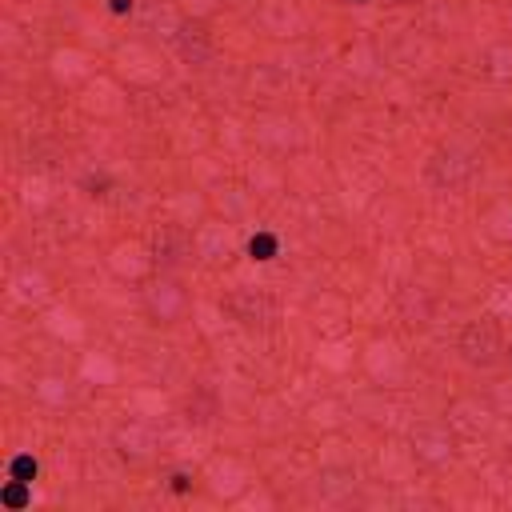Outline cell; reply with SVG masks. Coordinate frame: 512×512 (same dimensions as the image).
<instances>
[{
  "mask_svg": "<svg viewBox=\"0 0 512 512\" xmlns=\"http://www.w3.org/2000/svg\"><path fill=\"white\" fill-rule=\"evenodd\" d=\"M0 504H4V508H12V512L28 508V504H32V484H28V480H12V476H8V484H4V492H0Z\"/></svg>",
  "mask_w": 512,
  "mask_h": 512,
  "instance_id": "7",
  "label": "cell"
},
{
  "mask_svg": "<svg viewBox=\"0 0 512 512\" xmlns=\"http://www.w3.org/2000/svg\"><path fill=\"white\" fill-rule=\"evenodd\" d=\"M484 76H492V80H512V40H500V44H492L488 52H484Z\"/></svg>",
  "mask_w": 512,
  "mask_h": 512,
  "instance_id": "6",
  "label": "cell"
},
{
  "mask_svg": "<svg viewBox=\"0 0 512 512\" xmlns=\"http://www.w3.org/2000/svg\"><path fill=\"white\" fill-rule=\"evenodd\" d=\"M384 4H416V0H384Z\"/></svg>",
  "mask_w": 512,
  "mask_h": 512,
  "instance_id": "13",
  "label": "cell"
},
{
  "mask_svg": "<svg viewBox=\"0 0 512 512\" xmlns=\"http://www.w3.org/2000/svg\"><path fill=\"white\" fill-rule=\"evenodd\" d=\"M148 308H152V316L164 320V324L180 320V312H184V292H180V284L160 280V284L148 292Z\"/></svg>",
  "mask_w": 512,
  "mask_h": 512,
  "instance_id": "5",
  "label": "cell"
},
{
  "mask_svg": "<svg viewBox=\"0 0 512 512\" xmlns=\"http://www.w3.org/2000/svg\"><path fill=\"white\" fill-rule=\"evenodd\" d=\"M352 4H372V0H352Z\"/></svg>",
  "mask_w": 512,
  "mask_h": 512,
  "instance_id": "14",
  "label": "cell"
},
{
  "mask_svg": "<svg viewBox=\"0 0 512 512\" xmlns=\"http://www.w3.org/2000/svg\"><path fill=\"white\" fill-rule=\"evenodd\" d=\"M180 52H184V60H192V64H204L208 56H212V48H208V40L196 32V28H188L184 36H180Z\"/></svg>",
  "mask_w": 512,
  "mask_h": 512,
  "instance_id": "8",
  "label": "cell"
},
{
  "mask_svg": "<svg viewBox=\"0 0 512 512\" xmlns=\"http://www.w3.org/2000/svg\"><path fill=\"white\" fill-rule=\"evenodd\" d=\"M8 476H12V480H28V484H32V480L40 476V460H36L32 452H16V456H12V464H8Z\"/></svg>",
  "mask_w": 512,
  "mask_h": 512,
  "instance_id": "9",
  "label": "cell"
},
{
  "mask_svg": "<svg viewBox=\"0 0 512 512\" xmlns=\"http://www.w3.org/2000/svg\"><path fill=\"white\" fill-rule=\"evenodd\" d=\"M412 448H416V456L428 460V464L452 460V436H448V428H440V424H420V428L412 432Z\"/></svg>",
  "mask_w": 512,
  "mask_h": 512,
  "instance_id": "4",
  "label": "cell"
},
{
  "mask_svg": "<svg viewBox=\"0 0 512 512\" xmlns=\"http://www.w3.org/2000/svg\"><path fill=\"white\" fill-rule=\"evenodd\" d=\"M456 348H460L464 364H472V368H496V364L504 360V340H500L496 324H488V320H472V324H464Z\"/></svg>",
  "mask_w": 512,
  "mask_h": 512,
  "instance_id": "1",
  "label": "cell"
},
{
  "mask_svg": "<svg viewBox=\"0 0 512 512\" xmlns=\"http://www.w3.org/2000/svg\"><path fill=\"white\" fill-rule=\"evenodd\" d=\"M228 312L244 324V328H268L276 320V300L260 288H236L228 296Z\"/></svg>",
  "mask_w": 512,
  "mask_h": 512,
  "instance_id": "3",
  "label": "cell"
},
{
  "mask_svg": "<svg viewBox=\"0 0 512 512\" xmlns=\"http://www.w3.org/2000/svg\"><path fill=\"white\" fill-rule=\"evenodd\" d=\"M472 176H476V160L460 148H440L428 160V180L440 184V188H464Z\"/></svg>",
  "mask_w": 512,
  "mask_h": 512,
  "instance_id": "2",
  "label": "cell"
},
{
  "mask_svg": "<svg viewBox=\"0 0 512 512\" xmlns=\"http://www.w3.org/2000/svg\"><path fill=\"white\" fill-rule=\"evenodd\" d=\"M280 252V240L272 236V232H256L252 240H248V256L252 260H272Z\"/></svg>",
  "mask_w": 512,
  "mask_h": 512,
  "instance_id": "10",
  "label": "cell"
},
{
  "mask_svg": "<svg viewBox=\"0 0 512 512\" xmlns=\"http://www.w3.org/2000/svg\"><path fill=\"white\" fill-rule=\"evenodd\" d=\"M172 492H192V476L188 472H172V484H168Z\"/></svg>",
  "mask_w": 512,
  "mask_h": 512,
  "instance_id": "11",
  "label": "cell"
},
{
  "mask_svg": "<svg viewBox=\"0 0 512 512\" xmlns=\"http://www.w3.org/2000/svg\"><path fill=\"white\" fill-rule=\"evenodd\" d=\"M108 8H112L116 16H124V12H132V0H108Z\"/></svg>",
  "mask_w": 512,
  "mask_h": 512,
  "instance_id": "12",
  "label": "cell"
}]
</instances>
